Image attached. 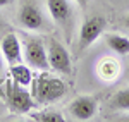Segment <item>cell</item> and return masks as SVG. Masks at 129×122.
Masks as SVG:
<instances>
[{
    "instance_id": "3",
    "label": "cell",
    "mask_w": 129,
    "mask_h": 122,
    "mask_svg": "<svg viewBox=\"0 0 129 122\" xmlns=\"http://www.w3.org/2000/svg\"><path fill=\"white\" fill-rule=\"evenodd\" d=\"M47 57H48L50 69L60 72V74H71V71H72V64H71L69 52L66 50V47L60 45L57 40H50L48 41Z\"/></svg>"
},
{
    "instance_id": "14",
    "label": "cell",
    "mask_w": 129,
    "mask_h": 122,
    "mask_svg": "<svg viewBox=\"0 0 129 122\" xmlns=\"http://www.w3.org/2000/svg\"><path fill=\"white\" fill-rule=\"evenodd\" d=\"M100 74L105 77V79H112L115 74H117V64L114 60H103L100 65Z\"/></svg>"
},
{
    "instance_id": "7",
    "label": "cell",
    "mask_w": 129,
    "mask_h": 122,
    "mask_svg": "<svg viewBox=\"0 0 129 122\" xmlns=\"http://www.w3.org/2000/svg\"><path fill=\"white\" fill-rule=\"evenodd\" d=\"M47 7L52 16V19L55 21L59 26L64 29H67V38L71 36V26H72V9L67 0H47Z\"/></svg>"
},
{
    "instance_id": "10",
    "label": "cell",
    "mask_w": 129,
    "mask_h": 122,
    "mask_svg": "<svg viewBox=\"0 0 129 122\" xmlns=\"http://www.w3.org/2000/svg\"><path fill=\"white\" fill-rule=\"evenodd\" d=\"M10 76H12V79L21 84V86H28L33 79V76H31V71L29 67H26L22 62L21 64H16V65H10Z\"/></svg>"
},
{
    "instance_id": "19",
    "label": "cell",
    "mask_w": 129,
    "mask_h": 122,
    "mask_svg": "<svg viewBox=\"0 0 129 122\" xmlns=\"http://www.w3.org/2000/svg\"><path fill=\"white\" fill-rule=\"evenodd\" d=\"M119 120H124V122H129V115H126V117H120Z\"/></svg>"
},
{
    "instance_id": "11",
    "label": "cell",
    "mask_w": 129,
    "mask_h": 122,
    "mask_svg": "<svg viewBox=\"0 0 129 122\" xmlns=\"http://www.w3.org/2000/svg\"><path fill=\"white\" fill-rule=\"evenodd\" d=\"M107 45L117 55H127L129 53V38L120 36V34H107Z\"/></svg>"
},
{
    "instance_id": "12",
    "label": "cell",
    "mask_w": 129,
    "mask_h": 122,
    "mask_svg": "<svg viewBox=\"0 0 129 122\" xmlns=\"http://www.w3.org/2000/svg\"><path fill=\"white\" fill-rule=\"evenodd\" d=\"M110 105H112V108H115V110H129V88L120 90V91L115 93Z\"/></svg>"
},
{
    "instance_id": "20",
    "label": "cell",
    "mask_w": 129,
    "mask_h": 122,
    "mask_svg": "<svg viewBox=\"0 0 129 122\" xmlns=\"http://www.w3.org/2000/svg\"><path fill=\"white\" fill-rule=\"evenodd\" d=\"M127 71H129V69H127Z\"/></svg>"
},
{
    "instance_id": "6",
    "label": "cell",
    "mask_w": 129,
    "mask_h": 122,
    "mask_svg": "<svg viewBox=\"0 0 129 122\" xmlns=\"http://www.w3.org/2000/svg\"><path fill=\"white\" fill-rule=\"evenodd\" d=\"M24 60L29 64L31 67L38 69V71H48L50 64L47 57V48L43 47L40 40H28L26 48H24Z\"/></svg>"
},
{
    "instance_id": "15",
    "label": "cell",
    "mask_w": 129,
    "mask_h": 122,
    "mask_svg": "<svg viewBox=\"0 0 129 122\" xmlns=\"http://www.w3.org/2000/svg\"><path fill=\"white\" fill-rule=\"evenodd\" d=\"M76 4H79L81 7L84 9V7H86V5H88V4H89V0H76Z\"/></svg>"
},
{
    "instance_id": "2",
    "label": "cell",
    "mask_w": 129,
    "mask_h": 122,
    "mask_svg": "<svg viewBox=\"0 0 129 122\" xmlns=\"http://www.w3.org/2000/svg\"><path fill=\"white\" fill-rule=\"evenodd\" d=\"M5 98L10 110L16 113H28L35 108L33 95L16 81H9L5 84Z\"/></svg>"
},
{
    "instance_id": "18",
    "label": "cell",
    "mask_w": 129,
    "mask_h": 122,
    "mask_svg": "<svg viewBox=\"0 0 129 122\" xmlns=\"http://www.w3.org/2000/svg\"><path fill=\"white\" fill-rule=\"evenodd\" d=\"M2 67H4V57L0 55V72H2Z\"/></svg>"
},
{
    "instance_id": "8",
    "label": "cell",
    "mask_w": 129,
    "mask_h": 122,
    "mask_svg": "<svg viewBox=\"0 0 129 122\" xmlns=\"http://www.w3.org/2000/svg\"><path fill=\"white\" fill-rule=\"evenodd\" d=\"M0 52H2V57L4 60L10 65H16V64H21L24 60L22 59V47H21V41L17 38V34L14 33H7L2 41H0Z\"/></svg>"
},
{
    "instance_id": "4",
    "label": "cell",
    "mask_w": 129,
    "mask_h": 122,
    "mask_svg": "<svg viewBox=\"0 0 129 122\" xmlns=\"http://www.w3.org/2000/svg\"><path fill=\"white\" fill-rule=\"evenodd\" d=\"M107 19L103 16H93L83 22L79 29V50H86L93 41H96L105 31Z\"/></svg>"
},
{
    "instance_id": "17",
    "label": "cell",
    "mask_w": 129,
    "mask_h": 122,
    "mask_svg": "<svg viewBox=\"0 0 129 122\" xmlns=\"http://www.w3.org/2000/svg\"><path fill=\"white\" fill-rule=\"evenodd\" d=\"M124 26H126V28L129 29V14L126 16V19H124Z\"/></svg>"
},
{
    "instance_id": "16",
    "label": "cell",
    "mask_w": 129,
    "mask_h": 122,
    "mask_svg": "<svg viewBox=\"0 0 129 122\" xmlns=\"http://www.w3.org/2000/svg\"><path fill=\"white\" fill-rule=\"evenodd\" d=\"M9 4H10V0H0V7H5Z\"/></svg>"
},
{
    "instance_id": "5",
    "label": "cell",
    "mask_w": 129,
    "mask_h": 122,
    "mask_svg": "<svg viewBox=\"0 0 129 122\" xmlns=\"http://www.w3.org/2000/svg\"><path fill=\"white\" fill-rule=\"evenodd\" d=\"M17 21L24 29H29V31H40L45 26V19H43L40 7L33 2H24L21 5Z\"/></svg>"
},
{
    "instance_id": "13",
    "label": "cell",
    "mask_w": 129,
    "mask_h": 122,
    "mask_svg": "<svg viewBox=\"0 0 129 122\" xmlns=\"http://www.w3.org/2000/svg\"><path fill=\"white\" fill-rule=\"evenodd\" d=\"M35 120L40 122H66V117L57 110H45V112H38L33 115Z\"/></svg>"
},
{
    "instance_id": "9",
    "label": "cell",
    "mask_w": 129,
    "mask_h": 122,
    "mask_svg": "<svg viewBox=\"0 0 129 122\" xmlns=\"http://www.w3.org/2000/svg\"><path fill=\"white\" fill-rule=\"evenodd\" d=\"M95 112H96V98L89 96V95L74 98L72 103L69 105V113L76 120H89V119H93Z\"/></svg>"
},
{
    "instance_id": "1",
    "label": "cell",
    "mask_w": 129,
    "mask_h": 122,
    "mask_svg": "<svg viewBox=\"0 0 129 122\" xmlns=\"http://www.w3.org/2000/svg\"><path fill=\"white\" fill-rule=\"evenodd\" d=\"M66 95V84L57 79V77H50V76H40L35 81V91H33V98L38 103L48 105L60 100Z\"/></svg>"
}]
</instances>
